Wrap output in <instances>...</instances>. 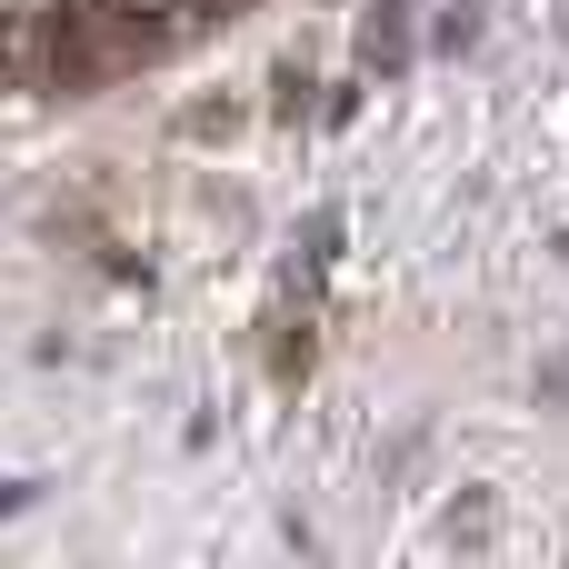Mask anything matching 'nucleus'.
Masks as SVG:
<instances>
[{
    "label": "nucleus",
    "mask_w": 569,
    "mask_h": 569,
    "mask_svg": "<svg viewBox=\"0 0 569 569\" xmlns=\"http://www.w3.org/2000/svg\"><path fill=\"white\" fill-rule=\"evenodd\" d=\"M360 50L400 70V60H410V0H370V20H360Z\"/></svg>",
    "instance_id": "f257e3e1"
},
{
    "label": "nucleus",
    "mask_w": 569,
    "mask_h": 569,
    "mask_svg": "<svg viewBox=\"0 0 569 569\" xmlns=\"http://www.w3.org/2000/svg\"><path fill=\"white\" fill-rule=\"evenodd\" d=\"M120 10H130V0H120ZM140 10H190V0H140Z\"/></svg>",
    "instance_id": "f03ea898"
},
{
    "label": "nucleus",
    "mask_w": 569,
    "mask_h": 569,
    "mask_svg": "<svg viewBox=\"0 0 569 569\" xmlns=\"http://www.w3.org/2000/svg\"><path fill=\"white\" fill-rule=\"evenodd\" d=\"M0 10H50V0H0Z\"/></svg>",
    "instance_id": "7ed1b4c3"
}]
</instances>
